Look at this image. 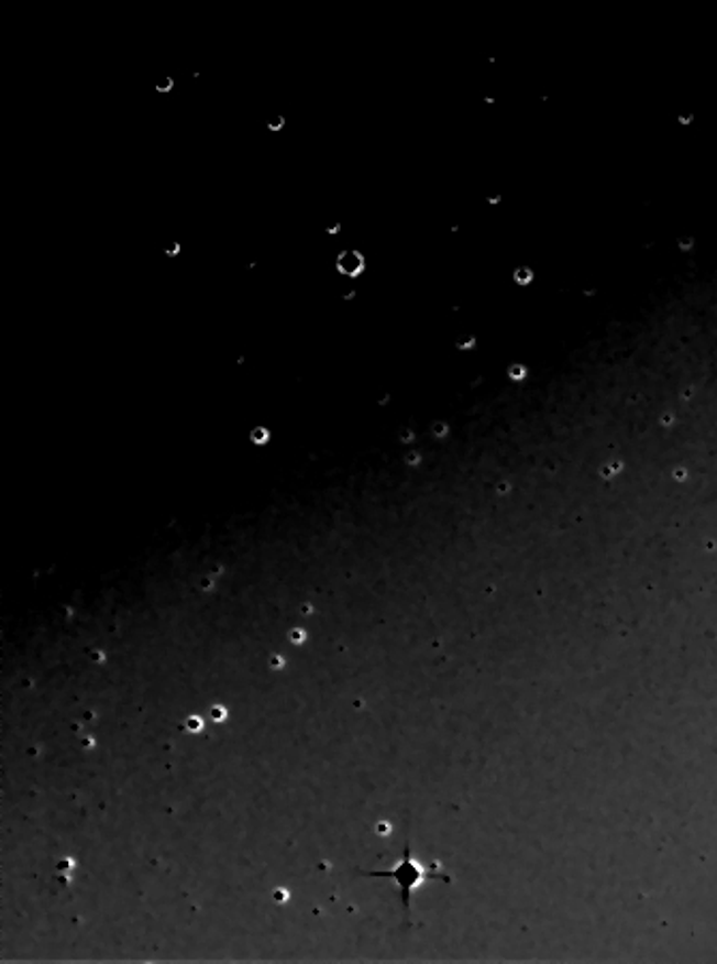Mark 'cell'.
<instances>
[{
  "label": "cell",
  "instance_id": "obj_1",
  "mask_svg": "<svg viewBox=\"0 0 717 964\" xmlns=\"http://www.w3.org/2000/svg\"><path fill=\"white\" fill-rule=\"evenodd\" d=\"M364 875H368V877H388V879L397 881V884L400 885V898H402V905H405L407 909H409V896H411V891H413L416 887H420V885L427 884V881H431V879H445V881H448V877L439 870L438 864H433L431 868L420 866V864L413 859L409 844L405 846L402 857H400V862L395 868H390V870H364Z\"/></svg>",
  "mask_w": 717,
  "mask_h": 964
}]
</instances>
